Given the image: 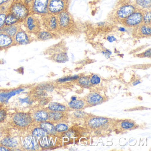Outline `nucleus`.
Returning <instances> with one entry per match:
<instances>
[{"label":"nucleus","instance_id":"nucleus-34","mask_svg":"<svg viewBox=\"0 0 151 151\" xmlns=\"http://www.w3.org/2000/svg\"><path fill=\"white\" fill-rule=\"evenodd\" d=\"M90 81L91 85H97L101 82V78L98 75L93 74L90 77Z\"/></svg>","mask_w":151,"mask_h":151},{"label":"nucleus","instance_id":"nucleus-9","mask_svg":"<svg viewBox=\"0 0 151 151\" xmlns=\"http://www.w3.org/2000/svg\"><path fill=\"white\" fill-rule=\"evenodd\" d=\"M13 121L17 126L25 127L31 123L32 118L31 116L28 113H18L14 116Z\"/></svg>","mask_w":151,"mask_h":151},{"label":"nucleus","instance_id":"nucleus-3","mask_svg":"<svg viewBox=\"0 0 151 151\" xmlns=\"http://www.w3.org/2000/svg\"><path fill=\"white\" fill-rule=\"evenodd\" d=\"M40 16L36 15L30 14L23 22L27 31L30 34H36L41 29V19Z\"/></svg>","mask_w":151,"mask_h":151},{"label":"nucleus","instance_id":"nucleus-28","mask_svg":"<svg viewBox=\"0 0 151 151\" xmlns=\"http://www.w3.org/2000/svg\"><path fill=\"white\" fill-rule=\"evenodd\" d=\"M151 9L143 10V24L151 26Z\"/></svg>","mask_w":151,"mask_h":151},{"label":"nucleus","instance_id":"nucleus-15","mask_svg":"<svg viewBox=\"0 0 151 151\" xmlns=\"http://www.w3.org/2000/svg\"><path fill=\"white\" fill-rule=\"evenodd\" d=\"M53 33L54 32H51L45 29H41L36 34V37L38 40L40 41H46L54 38L55 36Z\"/></svg>","mask_w":151,"mask_h":151},{"label":"nucleus","instance_id":"nucleus-14","mask_svg":"<svg viewBox=\"0 0 151 151\" xmlns=\"http://www.w3.org/2000/svg\"><path fill=\"white\" fill-rule=\"evenodd\" d=\"M137 9L145 10L151 9V0H131Z\"/></svg>","mask_w":151,"mask_h":151},{"label":"nucleus","instance_id":"nucleus-20","mask_svg":"<svg viewBox=\"0 0 151 151\" xmlns=\"http://www.w3.org/2000/svg\"><path fill=\"white\" fill-rule=\"evenodd\" d=\"M24 91V89H19L14 90L9 92L1 93H0V101L1 102H7L11 97L18 93H20Z\"/></svg>","mask_w":151,"mask_h":151},{"label":"nucleus","instance_id":"nucleus-16","mask_svg":"<svg viewBox=\"0 0 151 151\" xmlns=\"http://www.w3.org/2000/svg\"><path fill=\"white\" fill-rule=\"evenodd\" d=\"M66 112L50 111L48 113V119L51 122H61L66 117Z\"/></svg>","mask_w":151,"mask_h":151},{"label":"nucleus","instance_id":"nucleus-5","mask_svg":"<svg viewBox=\"0 0 151 151\" xmlns=\"http://www.w3.org/2000/svg\"><path fill=\"white\" fill-rule=\"evenodd\" d=\"M68 0H49L48 14L57 15L63 11H68Z\"/></svg>","mask_w":151,"mask_h":151},{"label":"nucleus","instance_id":"nucleus-26","mask_svg":"<svg viewBox=\"0 0 151 151\" xmlns=\"http://www.w3.org/2000/svg\"><path fill=\"white\" fill-rule=\"evenodd\" d=\"M1 144L5 147H16L18 145L17 140L11 138H6L1 141Z\"/></svg>","mask_w":151,"mask_h":151},{"label":"nucleus","instance_id":"nucleus-23","mask_svg":"<svg viewBox=\"0 0 151 151\" xmlns=\"http://www.w3.org/2000/svg\"><path fill=\"white\" fill-rule=\"evenodd\" d=\"M21 22L17 17L14 15L10 12H7L6 15V20H5V25H14V24H20Z\"/></svg>","mask_w":151,"mask_h":151},{"label":"nucleus","instance_id":"nucleus-18","mask_svg":"<svg viewBox=\"0 0 151 151\" xmlns=\"http://www.w3.org/2000/svg\"><path fill=\"white\" fill-rule=\"evenodd\" d=\"M136 28L137 29V34L139 36L143 37H150L151 36V26L142 23Z\"/></svg>","mask_w":151,"mask_h":151},{"label":"nucleus","instance_id":"nucleus-39","mask_svg":"<svg viewBox=\"0 0 151 151\" xmlns=\"http://www.w3.org/2000/svg\"><path fill=\"white\" fill-rule=\"evenodd\" d=\"M106 40L109 43H112L116 41V40H117V39L114 36H113V35H108L106 37Z\"/></svg>","mask_w":151,"mask_h":151},{"label":"nucleus","instance_id":"nucleus-31","mask_svg":"<svg viewBox=\"0 0 151 151\" xmlns=\"http://www.w3.org/2000/svg\"><path fill=\"white\" fill-rule=\"evenodd\" d=\"M79 77L80 76L78 75L64 77L59 78L58 79V82L60 83H64L70 82V81H76V80H77L78 79Z\"/></svg>","mask_w":151,"mask_h":151},{"label":"nucleus","instance_id":"nucleus-36","mask_svg":"<svg viewBox=\"0 0 151 151\" xmlns=\"http://www.w3.org/2000/svg\"><path fill=\"white\" fill-rule=\"evenodd\" d=\"M73 114L74 117L78 119L83 118L86 115L85 113L80 110H76V111H75Z\"/></svg>","mask_w":151,"mask_h":151},{"label":"nucleus","instance_id":"nucleus-30","mask_svg":"<svg viewBox=\"0 0 151 151\" xmlns=\"http://www.w3.org/2000/svg\"><path fill=\"white\" fill-rule=\"evenodd\" d=\"M56 132L62 133L65 132L69 129V126L67 124L60 122L55 126Z\"/></svg>","mask_w":151,"mask_h":151},{"label":"nucleus","instance_id":"nucleus-19","mask_svg":"<svg viewBox=\"0 0 151 151\" xmlns=\"http://www.w3.org/2000/svg\"><path fill=\"white\" fill-rule=\"evenodd\" d=\"M86 105L84 99H77L70 101L68 103V107L70 109L73 110H81L83 109Z\"/></svg>","mask_w":151,"mask_h":151},{"label":"nucleus","instance_id":"nucleus-32","mask_svg":"<svg viewBox=\"0 0 151 151\" xmlns=\"http://www.w3.org/2000/svg\"><path fill=\"white\" fill-rule=\"evenodd\" d=\"M55 60L60 63H63L68 60V57L66 53H60L55 56Z\"/></svg>","mask_w":151,"mask_h":151},{"label":"nucleus","instance_id":"nucleus-42","mask_svg":"<svg viewBox=\"0 0 151 151\" xmlns=\"http://www.w3.org/2000/svg\"><path fill=\"white\" fill-rule=\"evenodd\" d=\"M118 30L121 32H127V29L126 28H124V27L121 26L118 28Z\"/></svg>","mask_w":151,"mask_h":151},{"label":"nucleus","instance_id":"nucleus-4","mask_svg":"<svg viewBox=\"0 0 151 151\" xmlns=\"http://www.w3.org/2000/svg\"><path fill=\"white\" fill-rule=\"evenodd\" d=\"M48 2L49 0H33L30 6L31 14L41 17L47 14Z\"/></svg>","mask_w":151,"mask_h":151},{"label":"nucleus","instance_id":"nucleus-1","mask_svg":"<svg viewBox=\"0 0 151 151\" xmlns=\"http://www.w3.org/2000/svg\"><path fill=\"white\" fill-rule=\"evenodd\" d=\"M131 0H120L114 12V16L122 22L137 9Z\"/></svg>","mask_w":151,"mask_h":151},{"label":"nucleus","instance_id":"nucleus-44","mask_svg":"<svg viewBox=\"0 0 151 151\" xmlns=\"http://www.w3.org/2000/svg\"><path fill=\"white\" fill-rule=\"evenodd\" d=\"M140 83H141V81L137 79V80H135L134 82H133V83H132V85L135 86H137V85L139 84Z\"/></svg>","mask_w":151,"mask_h":151},{"label":"nucleus","instance_id":"nucleus-13","mask_svg":"<svg viewBox=\"0 0 151 151\" xmlns=\"http://www.w3.org/2000/svg\"><path fill=\"white\" fill-rule=\"evenodd\" d=\"M14 45L15 44L13 38L0 31V50L7 49Z\"/></svg>","mask_w":151,"mask_h":151},{"label":"nucleus","instance_id":"nucleus-2","mask_svg":"<svg viewBox=\"0 0 151 151\" xmlns=\"http://www.w3.org/2000/svg\"><path fill=\"white\" fill-rule=\"evenodd\" d=\"M8 12L12 13L23 22L31 14L30 7L23 1H12L9 7Z\"/></svg>","mask_w":151,"mask_h":151},{"label":"nucleus","instance_id":"nucleus-24","mask_svg":"<svg viewBox=\"0 0 151 151\" xmlns=\"http://www.w3.org/2000/svg\"><path fill=\"white\" fill-rule=\"evenodd\" d=\"M119 128L123 130L131 129L135 128L136 124L133 121L130 120H124L119 122L118 124Z\"/></svg>","mask_w":151,"mask_h":151},{"label":"nucleus","instance_id":"nucleus-35","mask_svg":"<svg viewBox=\"0 0 151 151\" xmlns=\"http://www.w3.org/2000/svg\"><path fill=\"white\" fill-rule=\"evenodd\" d=\"M7 12H0V30L5 25V20Z\"/></svg>","mask_w":151,"mask_h":151},{"label":"nucleus","instance_id":"nucleus-27","mask_svg":"<svg viewBox=\"0 0 151 151\" xmlns=\"http://www.w3.org/2000/svg\"><path fill=\"white\" fill-rule=\"evenodd\" d=\"M78 83L81 86L85 88H88L91 86L90 83V77L87 76H82L79 77L78 79Z\"/></svg>","mask_w":151,"mask_h":151},{"label":"nucleus","instance_id":"nucleus-45","mask_svg":"<svg viewBox=\"0 0 151 151\" xmlns=\"http://www.w3.org/2000/svg\"><path fill=\"white\" fill-rule=\"evenodd\" d=\"M8 148H6V147L0 146V151H9Z\"/></svg>","mask_w":151,"mask_h":151},{"label":"nucleus","instance_id":"nucleus-7","mask_svg":"<svg viewBox=\"0 0 151 151\" xmlns=\"http://www.w3.org/2000/svg\"><path fill=\"white\" fill-rule=\"evenodd\" d=\"M41 20L42 25L45 29L52 32L59 29V25L56 15L47 14L42 17Z\"/></svg>","mask_w":151,"mask_h":151},{"label":"nucleus","instance_id":"nucleus-17","mask_svg":"<svg viewBox=\"0 0 151 151\" xmlns=\"http://www.w3.org/2000/svg\"><path fill=\"white\" fill-rule=\"evenodd\" d=\"M20 28H21V26L20 24H14V25H9V26L5 25L4 27L0 30V31L2 32L10 37L14 38Z\"/></svg>","mask_w":151,"mask_h":151},{"label":"nucleus","instance_id":"nucleus-33","mask_svg":"<svg viewBox=\"0 0 151 151\" xmlns=\"http://www.w3.org/2000/svg\"><path fill=\"white\" fill-rule=\"evenodd\" d=\"M24 145L25 147L28 149H34L36 147V143L34 140V138L33 137H29L25 141Z\"/></svg>","mask_w":151,"mask_h":151},{"label":"nucleus","instance_id":"nucleus-12","mask_svg":"<svg viewBox=\"0 0 151 151\" xmlns=\"http://www.w3.org/2000/svg\"><path fill=\"white\" fill-rule=\"evenodd\" d=\"M86 105L90 106H93L101 104L105 101V99L102 95L98 93L92 92L88 93L84 98Z\"/></svg>","mask_w":151,"mask_h":151},{"label":"nucleus","instance_id":"nucleus-46","mask_svg":"<svg viewBox=\"0 0 151 151\" xmlns=\"http://www.w3.org/2000/svg\"><path fill=\"white\" fill-rule=\"evenodd\" d=\"M77 99V97H76V96H72V97H71V100H72V101L76 100Z\"/></svg>","mask_w":151,"mask_h":151},{"label":"nucleus","instance_id":"nucleus-25","mask_svg":"<svg viewBox=\"0 0 151 151\" xmlns=\"http://www.w3.org/2000/svg\"><path fill=\"white\" fill-rule=\"evenodd\" d=\"M34 118L36 121L43 122L48 120V113L46 110H41L35 113Z\"/></svg>","mask_w":151,"mask_h":151},{"label":"nucleus","instance_id":"nucleus-8","mask_svg":"<svg viewBox=\"0 0 151 151\" xmlns=\"http://www.w3.org/2000/svg\"><path fill=\"white\" fill-rule=\"evenodd\" d=\"M13 39L15 45H25L30 44L32 41L31 34L21 27Z\"/></svg>","mask_w":151,"mask_h":151},{"label":"nucleus","instance_id":"nucleus-21","mask_svg":"<svg viewBox=\"0 0 151 151\" xmlns=\"http://www.w3.org/2000/svg\"><path fill=\"white\" fill-rule=\"evenodd\" d=\"M48 109L51 111L66 112L69 110V108L63 104L57 102H52L49 103Z\"/></svg>","mask_w":151,"mask_h":151},{"label":"nucleus","instance_id":"nucleus-41","mask_svg":"<svg viewBox=\"0 0 151 151\" xmlns=\"http://www.w3.org/2000/svg\"><path fill=\"white\" fill-rule=\"evenodd\" d=\"M11 2L12 0H0V7L5 5H8Z\"/></svg>","mask_w":151,"mask_h":151},{"label":"nucleus","instance_id":"nucleus-6","mask_svg":"<svg viewBox=\"0 0 151 151\" xmlns=\"http://www.w3.org/2000/svg\"><path fill=\"white\" fill-rule=\"evenodd\" d=\"M122 22L128 28H136L143 23V11L136 9Z\"/></svg>","mask_w":151,"mask_h":151},{"label":"nucleus","instance_id":"nucleus-38","mask_svg":"<svg viewBox=\"0 0 151 151\" xmlns=\"http://www.w3.org/2000/svg\"><path fill=\"white\" fill-rule=\"evenodd\" d=\"M6 116V111L4 109H0V123L5 121Z\"/></svg>","mask_w":151,"mask_h":151},{"label":"nucleus","instance_id":"nucleus-29","mask_svg":"<svg viewBox=\"0 0 151 151\" xmlns=\"http://www.w3.org/2000/svg\"><path fill=\"white\" fill-rule=\"evenodd\" d=\"M32 133L35 137H44L47 135L46 132L41 128H37L34 129Z\"/></svg>","mask_w":151,"mask_h":151},{"label":"nucleus","instance_id":"nucleus-10","mask_svg":"<svg viewBox=\"0 0 151 151\" xmlns=\"http://www.w3.org/2000/svg\"><path fill=\"white\" fill-rule=\"evenodd\" d=\"M109 119L102 116H92L89 117L86 121L87 126L91 129H98L106 125L109 122Z\"/></svg>","mask_w":151,"mask_h":151},{"label":"nucleus","instance_id":"nucleus-37","mask_svg":"<svg viewBox=\"0 0 151 151\" xmlns=\"http://www.w3.org/2000/svg\"><path fill=\"white\" fill-rule=\"evenodd\" d=\"M151 48H149V49H147V50H146L145 52H143L142 53L140 54V56L139 57H145V58H151Z\"/></svg>","mask_w":151,"mask_h":151},{"label":"nucleus","instance_id":"nucleus-11","mask_svg":"<svg viewBox=\"0 0 151 151\" xmlns=\"http://www.w3.org/2000/svg\"><path fill=\"white\" fill-rule=\"evenodd\" d=\"M58 20L59 29H66L72 22L71 16L68 11H63L56 15Z\"/></svg>","mask_w":151,"mask_h":151},{"label":"nucleus","instance_id":"nucleus-40","mask_svg":"<svg viewBox=\"0 0 151 151\" xmlns=\"http://www.w3.org/2000/svg\"><path fill=\"white\" fill-rule=\"evenodd\" d=\"M101 53L104 55L107 58H110V55L112 54V52L109 49H106V50L104 51H101Z\"/></svg>","mask_w":151,"mask_h":151},{"label":"nucleus","instance_id":"nucleus-43","mask_svg":"<svg viewBox=\"0 0 151 151\" xmlns=\"http://www.w3.org/2000/svg\"><path fill=\"white\" fill-rule=\"evenodd\" d=\"M106 22H99L97 23V25L99 27H103L106 24Z\"/></svg>","mask_w":151,"mask_h":151},{"label":"nucleus","instance_id":"nucleus-22","mask_svg":"<svg viewBox=\"0 0 151 151\" xmlns=\"http://www.w3.org/2000/svg\"><path fill=\"white\" fill-rule=\"evenodd\" d=\"M40 128L45 130L47 134L53 135L56 134V130L55 129V126L53 124L49 122H41L40 124Z\"/></svg>","mask_w":151,"mask_h":151}]
</instances>
